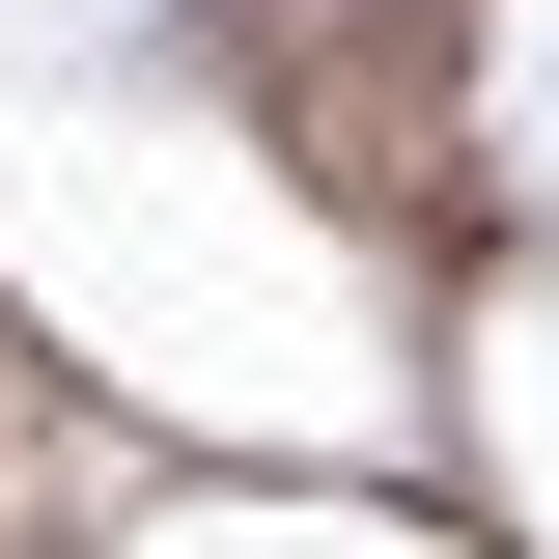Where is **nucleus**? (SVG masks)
Instances as JSON below:
<instances>
[]
</instances>
